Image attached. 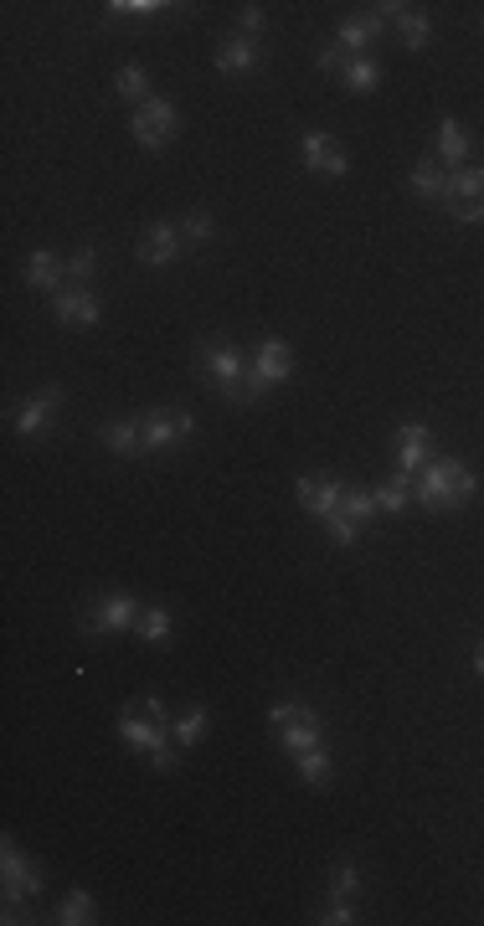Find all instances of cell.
Here are the masks:
<instances>
[{"label":"cell","instance_id":"obj_3","mask_svg":"<svg viewBox=\"0 0 484 926\" xmlns=\"http://www.w3.org/2000/svg\"><path fill=\"white\" fill-rule=\"evenodd\" d=\"M289 371H294V355H289V340H279V335H268L263 345H258V355H253V371H248V386H242V397H258V391H268V386H284L289 381Z\"/></svg>","mask_w":484,"mask_h":926},{"label":"cell","instance_id":"obj_19","mask_svg":"<svg viewBox=\"0 0 484 926\" xmlns=\"http://www.w3.org/2000/svg\"><path fill=\"white\" fill-rule=\"evenodd\" d=\"M253 62H258V47H253L248 37H227V42L217 47V67H222V73H248Z\"/></svg>","mask_w":484,"mask_h":926},{"label":"cell","instance_id":"obj_14","mask_svg":"<svg viewBox=\"0 0 484 926\" xmlns=\"http://www.w3.org/2000/svg\"><path fill=\"white\" fill-rule=\"evenodd\" d=\"M418 505H428V510H459L454 505V489H448V474H443V458L423 463V474H418Z\"/></svg>","mask_w":484,"mask_h":926},{"label":"cell","instance_id":"obj_4","mask_svg":"<svg viewBox=\"0 0 484 926\" xmlns=\"http://www.w3.org/2000/svg\"><path fill=\"white\" fill-rule=\"evenodd\" d=\"M176 109H170L165 98H150V103H140V109H134V145L140 150H165L170 145V134H176Z\"/></svg>","mask_w":484,"mask_h":926},{"label":"cell","instance_id":"obj_24","mask_svg":"<svg viewBox=\"0 0 484 926\" xmlns=\"http://www.w3.org/2000/svg\"><path fill=\"white\" fill-rule=\"evenodd\" d=\"M201 736H206V710H201V705H191L186 716H181L176 726H170V741H176V752H186V746H196Z\"/></svg>","mask_w":484,"mask_h":926},{"label":"cell","instance_id":"obj_16","mask_svg":"<svg viewBox=\"0 0 484 926\" xmlns=\"http://www.w3.org/2000/svg\"><path fill=\"white\" fill-rule=\"evenodd\" d=\"M181 258V232L176 227H150L145 237H140V263H155V268H165V263H176Z\"/></svg>","mask_w":484,"mask_h":926},{"label":"cell","instance_id":"obj_40","mask_svg":"<svg viewBox=\"0 0 484 926\" xmlns=\"http://www.w3.org/2000/svg\"><path fill=\"white\" fill-rule=\"evenodd\" d=\"M237 21H242V31H258V26H263V6H242Z\"/></svg>","mask_w":484,"mask_h":926},{"label":"cell","instance_id":"obj_28","mask_svg":"<svg viewBox=\"0 0 484 926\" xmlns=\"http://www.w3.org/2000/svg\"><path fill=\"white\" fill-rule=\"evenodd\" d=\"M134 633H140L145 644H165V638H170V613L165 608H145L140 623H134Z\"/></svg>","mask_w":484,"mask_h":926},{"label":"cell","instance_id":"obj_35","mask_svg":"<svg viewBox=\"0 0 484 926\" xmlns=\"http://www.w3.org/2000/svg\"><path fill=\"white\" fill-rule=\"evenodd\" d=\"M109 11L114 16H155V11H170V6H160V0H114Z\"/></svg>","mask_w":484,"mask_h":926},{"label":"cell","instance_id":"obj_11","mask_svg":"<svg viewBox=\"0 0 484 926\" xmlns=\"http://www.w3.org/2000/svg\"><path fill=\"white\" fill-rule=\"evenodd\" d=\"M57 407H62V386H47V391H37L21 412H16V433H26V438H37V433H47L52 427V417H57Z\"/></svg>","mask_w":484,"mask_h":926},{"label":"cell","instance_id":"obj_20","mask_svg":"<svg viewBox=\"0 0 484 926\" xmlns=\"http://www.w3.org/2000/svg\"><path fill=\"white\" fill-rule=\"evenodd\" d=\"M412 191H418L423 201H438V196L448 191L443 165H438V160H418V165H412Z\"/></svg>","mask_w":484,"mask_h":926},{"label":"cell","instance_id":"obj_13","mask_svg":"<svg viewBox=\"0 0 484 926\" xmlns=\"http://www.w3.org/2000/svg\"><path fill=\"white\" fill-rule=\"evenodd\" d=\"M294 489H299V505H304L309 515H320V520H330V515L340 510V494H345V484H335V479H315V474H304Z\"/></svg>","mask_w":484,"mask_h":926},{"label":"cell","instance_id":"obj_6","mask_svg":"<svg viewBox=\"0 0 484 926\" xmlns=\"http://www.w3.org/2000/svg\"><path fill=\"white\" fill-rule=\"evenodd\" d=\"M201 366L212 371V381H217V391L222 397H237V381H242V350L237 345H222V340H212V345H201Z\"/></svg>","mask_w":484,"mask_h":926},{"label":"cell","instance_id":"obj_39","mask_svg":"<svg viewBox=\"0 0 484 926\" xmlns=\"http://www.w3.org/2000/svg\"><path fill=\"white\" fill-rule=\"evenodd\" d=\"M320 921L325 926H345V921H356V911H351V901H345V896H330V906H325Z\"/></svg>","mask_w":484,"mask_h":926},{"label":"cell","instance_id":"obj_30","mask_svg":"<svg viewBox=\"0 0 484 926\" xmlns=\"http://www.w3.org/2000/svg\"><path fill=\"white\" fill-rule=\"evenodd\" d=\"M356 890H361V865H351V860H340V865L330 870V896H345V901H351Z\"/></svg>","mask_w":484,"mask_h":926},{"label":"cell","instance_id":"obj_2","mask_svg":"<svg viewBox=\"0 0 484 926\" xmlns=\"http://www.w3.org/2000/svg\"><path fill=\"white\" fill-rule=\"evenodd\" d=\"M119 736H124L129 746H140V752H150V762H155L160 772L176 767V752H170V731H165V721L145 716L140 705H129L124 716H119Z\"/></svg>","mask_w":484,"mask_h":926},{"label":"cell","instance_id":"obj_5","mask_svg":"<svg viewBox=\"0 0 484 926\" xmlns=\"http://www.w3.org/2000/svg\"><path fill=\"white\" fill-rule=\"evenodd\" d=\"M443 201L459 222H484V170H454Z\"/></svg>","mask_w":484,"mask_h":926},{"label":"cell","instance_id":"obj_29","mask_svg":"<svg viewBox=\"0 0 484 926\" xmlns=\"http://www.w3.org/2000/svg\"><path fill=\"white\" fill-rule=\"evenodd\" d=\"M345 83H351L356 93H371L376 83H382V67H376V62H366V57H351V67H345V73H340Z\"/></svg>","mask_w":484,"mask_h":926},{"label":"cell","instance_id":"obj_7","mask_svg":"<svg viewBox=\"0 0 484 926\" xmlns=\"http://www.w3.org/2000/svg\"><path fill=\"white\" fill-rule=\"evenodd\" d=\"M140 422H145V448H165V443L196 433V417H191L186 407H160V412H150V417H140Z\"/></svg>","mask_w":484,"mask_h":926},{"label":"cell","instance_id":"obj_38","mask_svg":"<svg viewBox=\"0 0 484 926\" xmlns=\"http://www.w3.org/2000/svg\"><path fill=\"white\" fill-rule=\"evenodd\" d=\"M325 525H330V536H335V546H351V541H356V530H361L356 520H345L340 510H335V515H330Z\"/></svg>","mask_w":484,"mask_h":926},{"label":"cell","instance_id":"obj_32","mask_svg":"<svg viewBox=\"0 0 484 926\" xmlns=\"http://www.w3.org/2000/svg\"><path fill=\"white\" fill-rule=\"evenodd\" d=\"M57 921H62V926H88V921H93V901L83 896V890H73V896H67V901H62V911H57Z\"/></svg>","mask_w":484,"mask_h":926},{"label":"cell","instance_id":"obj_34","mask_svg":"<svg viewBox=\"0 0 484 926\" xmlns=\"http://www.w3.org/2000/svg\"><path fill=\"white\" fill-rule=\"evenodd\" d=\"M93 268H98V253H93V247H78V253L67 258V273L78 278V289H83V278H93Z\"/></svg>","mask_w":484,"mask_h":926},{"label":"cell","instance_id":"obj_8","mask_svg":"<svg viewBox=\"0 0 484 926\" xmlns=\"http://www.w3.org/2000/svg\"><path fill=\"white\" fill-rule=\"evenodd\" d=\"M299 155H304V165L309 170H315V175H330V181H335V175H345V170H351V155H345L340 145H335V139L330 134H304V145H299Z\"/></svg>","mask_w":484,"mask_h":926},{"label":"cell","instance_id":"obj_9","mask_svg":"<svg viewBox=\"0 0 484 926\" xmlns=\"http://www.w3.org/2000/svg\"><path fill=\"white\" fill-rule=\"evenodd\" d=\"M428 453H433V433H428V422H402V433H397V469H402V479H407V474H418L423 463H433Z\"/></svg>","mask_w":484,"mask_h":926},{"label":"cell","instance_id":"obj_21","mask_svg":"<svg viewBox=\"0 0 484 926\" xmlns=\"http://www.w3.org/2000/svg\"><path fill=\"white\" fill-rule=\"evenodd\" d=\"M376 31H382V21L376 16H351V21H340V47L345 52H361L376 42Z\"/></svg>","mask_w":484,"mask_h":926},{"label":"cell","instance_id":"obj_33","mask_svg":"<svg viewBox=\"0 0 484 926\" xmlns=\"http://www.w3.org/2000/svg\"><path fill=\"white\" fill-rule=\"evenodd\" d=\"M376 494V510H387V515H402L407 510V479H392L382 489H371Z\"/></svg>","mask_w":484,"mask_h":926},{"label":"cell","instance_id":"obj_31","mask_svg":"<svg viewBox=\"0 0 484 926\" xmlns=\"http://www.w3.org/2000/svg\"><path fill=\"white\" fill-rule=\"evenodd\" d=\"M443 474H448V489H454V505H464L469 494H474V474L464 469L459 458H443Z\"/></svg>","mask_w":484,"mask_h":926},{"label":"cell","instance_id":"obj_18","mask_svg":"<svg viewBox=\"0 0 484 926\" xmlns=\"http://www.w3.org/2000/svg\"><path fill=\"white\" fill-rule=\"evenodd\" d=\"M98 438H103V448H114V453H145V422H103L98 427Z\"/></svg>","mask_w":484,"mask_h":926},{"label":"cell","instance_id":"obj_25","mask_svg":"<svg viewBox=\"0 0 484 926\" xmlns=\"http://www.w3.org/2000/svg\"><path fill=\"white\" fill-rule=\"evenodd\" d=\"M114 93L119 98H129V103H150V73H145V67H124V73L114 78Z\"/></svg>","mask_w":484,"mask_h":926},{"label":"cell","instance_id":"obj_22","mask_svg":"<svg viewBox=\"0 0 484 926\" xmlns=\"http://www.w3.org/2000/svg\"><path fill=\"white\" fill-rule=\"evenodd\" d=\"M397 31H402V42H407L412 52H423V47H428V37H433V21H428L423 11L402 6V16H397Z\"/></svg>","mask_w":484,"mask_h":926},{"label":"cell","instance_id":"obj_10","mask_svg":"<svg viewBox=\"0 0 484 926\" xmlns=\"http://www.w3.org/2000/svg\"><path fill=\"white\" fill-rule=\"evenodd\" d=\"M140 602H134V597H103L98 602V608H93V618H88V628L93 633H124V628H134V623H140Z\"/></svg>","mask_w":484,"mask_h":926},{"label":"cell","instance_id":"obj_23","mask_svg":"<svg viewBox=\"0 0 484 926\" xmlns=\"http://www.w3.org/2000/svg\"><path fill=\"white\" fill-rule=\"evenodd\" d=\"M438 150H443L448 165H459V160L469 155V134H464L459 119H443V124H438Z\"/></svg>","mask_w":484,"mask_h":926},{"label":"cell","instance_id":"obj_15","mask_svg":"<svg viewBox=\"0 0 484 926\" xmlns=\"http://www.w3.org/2000/svg\"><path fill=\"white\" fill-rule=\"evenodd\" d=\"M52 309H57L62 325H98V294L93 289H62L52 299Z\"/></svg>","mask_w":484,"mask_h":926},{"label":"cell","instance_id":"obj_26","mask_svg":"<svg viewBox=\"0 0 484 926\" xmlns=\"http://www.w3.org/2000/svg\"><path fill=\"white\" fill-rule=\"evenodd\" d=\"M294 767H299L304 782H315V788H325V782H330V757H325V746H309V752H299Z\"/></svg>","mask_w":484,"mask_h":926},{"label":"cell","instance_id":"obj_41","mask_svg":"<svg viewBox=\"0 0 484 926\" xmlns=\"http://www.w3.org/2000/svg\"><path fill=\"white\" fill-rule=\"evenodd\" d=\"M474 669H479V674H484V644H479V649H474Z\"/></svg>","mask_w":484,"mask_h":926},{"label":"cell","instance_id":"obj_36","mask_svg":"<svg viewBox=\"0 0 484 926\" xmlns=\"http://www.w3.org/2000/svg\"><path fill=\"white\" fill-rule=\"evenodd\" d=\"M315 62L325 67V73H345V67H351V52H345V47L335 42V47H320V52H315Z\"/></svg>","mask_w":484,"mask_h":926},{"label":"cell","instance_id":"obj_27","mask_svg":"<svg viewBox=\"0 0 484 926\" xmlns=\"http://www.w3.org/2000/svg\"><path fill=\"white\" fill-rule=\"evenodd\" d=\"M340 515H345V520H356V525H366L371 515H382V510H376V494H366V489H345V494H340Z\"/></svg>","mask_w":484,"mask_h":926},{"label":"cell","instance_id":"obj_1","mask_svg":"<svg viewBox=\"0 0 484 926\" xmlns=\"http://www.w3.org/2000/svg\"><path fill=\"white\" fill-rule=\"evenodd\" d=\"M268 721H273V731L284 736V752H289V757L309 752V746H325L320 716H315L309 705H299V700H279V705L268 710Z\"/></svg>","mask_w":484,"mask_h":926},{"label":"cell","instance_id":"obj_17","mask_svg":"<svg viewBox=\"0 0 484 926\" xmlns=\"http://www.w3.org/2000/svg\"><path fill=\"white\" fill-rule=\"evenodd\" d=\"M26 283L42 294H62V258L47 253V247H37V253L26 258Z\"/></svg>","mask_w":484,"mask_h":926},{"label":"cell","instance_id":"obj_37","mask_svg":"<svg viewBox=\"0 0 484 926\" xmlns=\"http://www.w3.org/2000/svg\"><path fill=\"white\" fill-rule=\"evenodd\" d=\"M181 237H191V242H206V237H212V217H206V211H191V217L181 222Z\"/></svg>","mask_w":484,"mask_h":926},{"label":"cell","instance_id":"obj_12","mask_svg":"<svg viewBox=\"0 0 484 926\" xmlns=\"http://www.w3.org/2000/svg\"><path fill=\"white\" fill-rule=\"evenodd\" d=\"M37 890H42V875L21 860L16 844H6V911H16L26 896H37Z\"/></svg>","mask_w":484,"mask_h":926}]
</instances>
